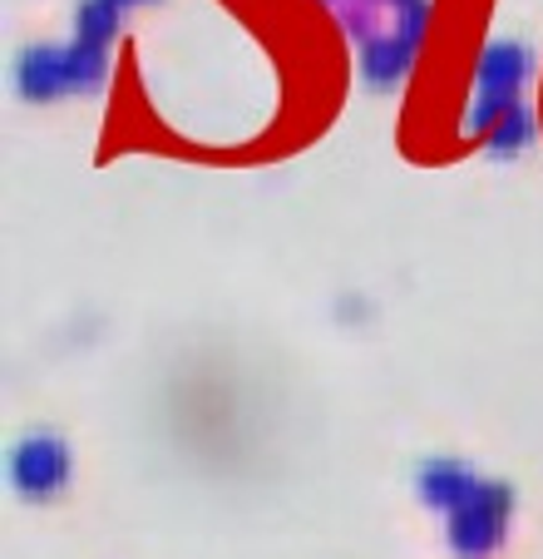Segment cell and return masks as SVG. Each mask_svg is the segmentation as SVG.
I'll use <instances>...</instances> for the list:
<instances>
[{
	"instance_id": "cell-10",
	"label": "cell",
	"mask_w": 543,
	"mask_h": 559,
	"mask_svg": "<svg viewBox=\"0 0 543 559\" xmlns=\"http://www.w3.org/2000/svg\"><path fill=\"white\" fill-rule=\"evenodd\" d=\"M386 5H396V15H400V11H415V5H425V0H386Z\"/></svg>"
},
{
	"instance_id": "cell-4",
	"label": "cell",
	"mask_w": 543,
	"mask_h": 559,
	"mask_svg": "<svg viewBox=\"0 0 543 559\" xmlns=\"http://www.w3.org/2000/svg\"><path fill=\"white\" fill-rule=\"evenodd\" d=\"M15 90L31 105H50V99L70 95L74 70H70V45H31L15 60Z\"/></svg>"
},
{
	"instance_id": "cell-6",
	"label": "cell",
	"mask_w": 543,
	"mask_h": 559,
	"mask_svg": "<svg viewBox=\"0 0 543 559\" xmlns=\"http://www.w3.org/2000/svg\"><path fill=\"white\" fill-rule=\"evenodd\" d=\"M410 60H415V45H410L406 35H371V40H361V74H366L376 90L406 80Z\"/></svg>"
},
{
	"instance_id": "cell-7",
	"label": "cell",
	"mask_w": 543,
	"mask_h": 559,
	"mask_svg": "<svg viewBox=\"0 0 543 559\" xmlns=\"http://www.w3.org/2000/svg\"><path fill=\"white\" fill-rule=\"evenodd\" d=\"M119 0H80L74 11V40L95 45V50H109V40L119 35Z\"/></svg>"
},
{
	"instance_id": "cell-1",
	"label": "cell",
	"mask_w": 543,
	"mask_h": 559,
	"mask_svg": "<svg viewBox=\"0 0 543 559\" xmlns=\"http://www.w3.org/2000/svg\"><path fill=\"white\" fill-rule=\"evenodd\" d=\"M514 490L499 480H474V490L449 510V549L460 559H490L504 545Z\"/></svg>"
},
{
	"instance_id": "cell-8",
	"label": "cell",
	"mask_w": 543,
	"mask_h": 559,
	"mask_svg": "<svg viewBox=\"0 0 543 559\" xmlns=\"http://www.w3.org/2000/svg\"><path fill=\"white\" fill-rule=\"evenodd\" d=\"M70 70H74V90H99L105 85V74H109V60H105V50H95V45H84V40H74L70 45Z\"/></svg>"
},
{
	"instance_id": "cell-9",
	"label": "cell",
	"mask_w": 543,
	"mask_h": 559,
	"mask_svg": "<svg viewBox=\"0 0 543 559\" xmlns=\"http://www.w3.org/2000/svg\"><path fill=\"white\" fill-rule=\"evenodd\" d=\"M529 134H533L529 115H523V109H509V115L490 129V148H494V154H519V148L529 144Z\"/></svg>"
},
{
	"instance_id": "cell-3",
	"label": "cell",
	"mask_w": 543,
	"mask_h": 559,
	"mask_svg": "<svg viewBox=\"0 0 543 559\" xmlns=\"http://www.w3.org/2000/svg\"><path fill=\"white\" fill-rule=\"evenodd\" d=\"M11 486L25 500H55L70 486V445L50 431L25 436L11 451Z\"/></svg>"
},
{
	"instance_id": "cell-2",
	"label": "cell",
	"mask_w": 543,
	"mask_h": 559,
	"mask_svg": "<svg viewBox=\"0 0 543 559\" xmlns=\"http://www.w3.org/2000/svg\"><path fill=\"white\" fill-rule=\"evenodd\" d=\"M523 74H529V50H523L519 40H494L490 50L480 55V74H474L480 99L470 105V129L484 134V129H494L504 115H509Z\"/></svg>"
},
{
	"instance_id": "cell-5",
	"label": "cell",
	"mask_w": 543,
	"mask_h": 559,
	"mask_svg": "<svg viewBox=\"0 0 543 559\" xmlns=\"http://www.w3.org/2000/svg\"><path fill=\"white\" fill-rule=\"evenodd\" d=\"M415 486H420V500H425L430 510H445V515H449V510H455L474 490V475L464 471L460 461H445V455H439V461L420 465Z\"/></svg>"
},
{
	"instance_id": "cell-11",
	"label": "cell",
	"mask_w": 543,
	"mask_h": 559,
	"mask_svg": "<svg viewBox=\"0 0 543 559\" xmlns=\"http://www.w3.org/2000/svg\"><path fill=\"white\" fill-rule=\"evenodd\" d=\"M119 5H148V0H119Z\"/></svg>"
}]
</instances>
